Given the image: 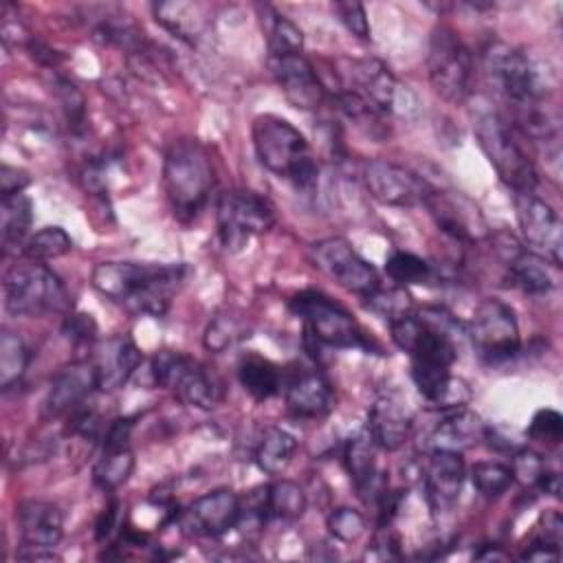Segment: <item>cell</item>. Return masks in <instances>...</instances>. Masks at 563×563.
<instances>
[{
  "label": "cell",
  "instance_id": "7",
  "mask_svg": "<svg viewBox=\"0 0 563 563\" xmlns=\"http://www.w3.org/2000/svg\"><path fill=\"white\" fill-rule=\"evenodd\" d=\"M152 376L156 385L172 391L185 405L211 409L222 400L220 378L205 363L185 352H156L152 358Z\"/></svg>",
  "mask_w": 563,
  "mask_h": 563
},
{
  "label": "cell",
  "instance_id": "48",
  "mask_svg": "<svg viewBox=\"0 0 563 563\" xmlns=\"http://www.w3.org/2000/svg\"><path fill=\"white\" fill-rule=\"evenodd\" d=\"M31 183L29 174L24 169L11 167V165H2L0 169V194L2 196H13V194H22V189Z\"/></svg>",
  "mask_w": 563,
  "mask_h": 563
},
{
  "label": "cell",
  "instance_id": "19",
  "mask_svg": "<svg viewBox=\"0 0 563 563\" xmlns=\"http://www.w3.org/2000/svg\"><path fill=\"white\" fill-rule=\"evenodd\" d=\"M240 512V497L229 488H218L194 499L183 515V523L198 537H222L238 526Z\"/></svg>",
  "mask_w": 563,
  "mask_h": 563
},
{
  "label": "cell",
  "instance_id": "9",
  "mask_svg": "<svg viewBox=\"0 0 563 563\" xmlns=\"http://www.w3.org/2000/svg\"><path fill=\"white\" fill-rule=\"evenodd\" d=\"M429 81L444 101L462 103L473 86V55L457 33L449 26H435L427 53Z\"/></svg>",
  "mask_w": 563,
  "mask_h": 563
},
{
  "label": "cell",
  "instance_id": "15",
  "mask_svg": "<svg viewBox=\"0 0 563 563\" xmlns=\"http://www.w3.org/2000/svg\"><path fill=\"white\" fill-rule=\"evenodd\" d=\"M422 205L429 209L438 229L453 240L477 242L490 233L477 205L455 189L431 187Z\"/></svg>",
  "mask_w": 563,
  "mask_h": 563
},
{
  "label": "cell",
  "instance_id": "47",
  "mask_svg": "<svg viewBox=\"0 0 563 563\" xmlns=\"http://www.w3.org/2000/svg\"><path fill=\"white\" fill-rule=\"evenodd\" d=\"M134 427V418H117L110 422L103 435V449H123L130 446V433Z\"/></svg>",
  "mask_w": 563,
  "mask_h": 563
},
{
  "label": "cell",
  "instance_id": "46",
  "mask_svg": "<svg viewBox=\"0 0 563 563\" xmlns=\"http://www.w3.org/2000/svg\"><path fill=\"white\" fill-rule=\"evenodd\" d=\"M68 431L73 435H81V438H88V440H95L99 438V431H101V418L97 416V411L92 409H86V407H77L68 413Z\"/></svg>",
  "mask_w": 563,
  "mask_h": 563
},
{
  "label": "cell",
  "instance_id": "38",
  "mask_svg": "<svg viewBox=\"0 0 563 563\" xmlns=\"http://www.w3.org/2000/svg\"><path fill=\"white\" fill-rule=\"evenodd\" d=\"M471 479L482 497L497 499L512 486L515 475H512V468L501 462L482 460L471 466Z\"/></svg>",
  "mask_w": 563,
  "mask_h": 563
},
{
  "label": "cell",
  "instance_id": "24",
  "mask_svg": "<svg viewBox=\"0 0 563 563\" xmlns=\"http://www.w3.org/2000/svg\"><path fill=\"white\" fill-rule=\"evenodd\" d=\"M286 407L295 418H323L332 409L330 383L319 372H299L286 385Z\"/></svg>",
  "mask_w": 563,
  "mask_h": 563
},
{
  "label": "cell",
  "instance_id": "10",
  "mask_svg": "<svg viewBox=\"0 0 563 563\" xmlns=\"http://www.w3.org/2000/svg\"><path fill=\"white\" fill-rule=\"evenodd\" d=\"M218 235L227 251L238 253L253 235L266 233L275 224V207L253 191L229 189L216 202Z\"/></svg>",
  "mask_w": 563,
  "mask_h": 563
},
{
  "label": "cell",
  "instance_id": "34",
  "mask_svg": "<svg viewBox=\"0 0 563 563\" xmlns=\"http://www.w3.org/2000/svg\"><path fill=\"white\" fill-rule=\"evenodd\" d=\"M268 493V517L279 521H297L308 506L306 493L297 482L279 479L266 488Z\"/></svg>",
  "mask_w": 563,
  "mask_h": 563
},
{
  "label": "cell",
  "instance_id": "40",
  "mask_svg": "<svg viewBox=\"0 0 563 563\" xmlns=\"http://www.w3.org/2000/svg\"><path fill=\"white\" fill-rule=\"evenodd\" d=\"M325 528H328V532H330L336 541L352 543V541H358V539L365 534L367 521H365L363 512H358L356 508L341 506V508H334V510L328 515Z\"/></svg>",
  "mask_w": 563,
  "mask_h": 563
},
{
  "label": "cell",
  "instance_id": "44",
  "mask_svg": "<svg viewBox=\"0 0 563 563\" xmlns=\"http://www.w3.org/2000/svg\"><path fill=\"white\" fill-rule=\"evenodd\" d=\"M510 468H512L515 479H519L523 486H537L543 471H545V464H543L541 455L523 449V451L515 453V460H512Z\"/></svg>",
  "mask_w": 563,
  "mask_h": 563
},
{
  "label": "cell",
  "instance_id": "45",
  "mask_svg": "<svg viewBox=\"0 0 563 563\" xmlns=\"http://www.w3.org/2000/svg\"><path fill=\"white\" fill-rule=\"evenodd\" d=\"M62 332L75 345H92L95 339H97V323H95V319L90 314L75 312V314L66 317Z\"/></svg>",
  "mask_w": 563,
  "mask_h": 563
},
{
  "label": "cell",
  "instance_id": "6",
  "mask_svg": "<svg viewBox=\"0 0 563 563\" xmlns=\"http://www.w3.org/2000/svg\"><path fill=\"white\" fill-rule=\"evenodd\" d=\"M4 308L13 317H42L66 308L59 277L40 262L13 264L2 277Z\"/></svg>",
  "mask_w": 563,
  "mask_h": 563
},
{
  "label": "cell",
  "instance_id": "5",
  "mask_svg": "<svg viewBox=\"0 0 563 563\" xmlns=\"http://www.w3.org/2000/svg\"><path fill=\"white\" fill-rule=\"evenodd\" d=\"M290 310L303 321L306 343L328 347L372 350V339L356 319L332 297L319 290H301L290 299Z\"/></svg>",
  "mask_w": 563,
  "mask_h": 563
},
{
  "label": "cell",
  "instance_id": "32",
  "mask_svg": "<svg viewBox=\"0 0 563 563\" xmlns=\"http://www.w3.org/2000/svg\"><path fill=\"white\" fill-rule=\"evenodd\" d=\"M134 471V453L130 446L123 449H103L101 457L92 468V479L103 490H117L130 479Z\"/></svg>",
  "mask_w": 563,
  "mask_h": 563
},
{
  "label": "cell",
  "instance_id": "13",
  "mask_svg": "<svg viewBox=\"0 0 563 563\" xmlns=\"http://www.w3.org/2000/svg\"><path fill=\"white\" fill-rule=\"evenodd\" d=\"M515 213L521 240L528 244V251L550 260L554 266H561L563 227L556 211L530 191L515 194Z\"/></svg>",
  "mask_w": 563,
  "mask_h": 563
},
{
  "label": "cell",
  "instance_id": "42",
  "mask_svg": "<svg viewBox=\"0 0 563 563\" xmlns=\"http://www.w3.org/2000/svg\"><path fill=\"white\" fill-rule=\"evenodd\" d=\"M55 88H57V97L62 101V108L66 112L68 125L75 132H79L84 128V123H86V101H84V95L68 79H57Z\"/></svg>",
  "mask_w": 563,
  "mask_h": 563
},
{
  "label": "cell",
  "instance_id": "35",
  "mask_svg": "<svg viewBox=\"0 0 563 563\" xmlns=\"http://www.w3.org/2000/svg\"><path fill=\"white\" fill-rule=\"evenodd\" d=\"M249 336V325H246V319L238 312H231V310H224V312H218L207 330H205V347L211 350V352H224L227 347L235 345L238 341L246 339Z\"/></svg>",
  "mask_w": 563,
  "mask_h": 563
},
{
  "label": "cell",
  "instance_id": "26",
  "mask_svg": "<svg viewBox=\"0 0 563 563\" xmlns=\"http://www.w3.org/2000/svg\"><path fill=\"white\" fill-rule=\"evenodd\" d=\"M367 431L372 433L378 449L396 451L405 444L411 431V418L391 398H378L367 413Z\"/></svg>",
  "mask_w": 563,
  "mask_h": 563
},
{
  "label": "cell",
  "instance_id": "23",
  "mask_svg": "<svg viewBox=\"0 0 563 563\" xmlns=\"http://www.w3.org/2000/svg\"><path fill=\"white\" fill-rule=\"evenodd\" d=\"M92 389H97L92 363L90 361L70 363L68 367L59 369V374L53 378L44 400V416L46 418L68 416L73 409L84 405V400L90 396Z\"/></svg>",
  "mask_w": 563,
  "mask_h": 563
},
{
  "label": "cell",
  "instance_id": "30",
  "mask_svg": "<svg viewBox=\"0 0 563 563\" xmlns=\"http://www.w3.org/2000/svg\"><path fill=\"white\" fill-rule=\"evenodd\" d=\"M295 451H297L295 435L279 427H271L266 429V433L262 435L255 449V464L260 466V471L268 475H279L292 462Z\"/></svg>",
  "mask_w": 563,
  "mask_h": 563
},
{
  "label": "cell",
  "instance_id": "36",
  "mask_svg": "<svg viewBox=\"0 0 563 563\" xmlns=\"http://www.w3.org/2000/svg\"><path fill=\"white\" fill-rule=\"evenodd\" d=\"M385 273L398 286L429 284L435 275L433 266L427 260H422L420 255L409 253V251H394L385 260Z\"/></svg>",
  "mask_w": 563,
  "mask_h": 563
},
{
  "label": "cell",
  "instance_id": "18",
  "mask_svg": "<svg viewBox=\"0 0 563 563\" xmlns=\"http://www.w3.org/2000/svg\"><path fill=\"white\" fill-rule=\"evenodd\" d=\"M341 88L358 95L378 114L387 117L396 106L398 84L389 68L378 59H350L341 70Z\"/></svg>",
  "mask_w": 563,
  "mask_h": 563
},
{
  "label": "cell",
  "instance_id": "27",
  "mask_svg": "<svg viewBox=\"0 0 563 563\" xmlns=\"http://www.w3.org/2000/svg\"><path fill=\"white\" fill-rule=\"evenodd\" d=\"M506 266H508V275L510 282L530 295H543L554 286L552 273L545 266V260L528 249H521L517 242L510 240L508 249H506Z\"/></svg>",
  "mask_w": 563,
  "mask_h": 563
},
{
  "label": "cell",
  "instance_id": "12",
  "mask_svg": "<svg viewBox=\"0 0 563 563\" xmlns=\"http://www.w3.org/2000/svg\"><path fill=\"white\" fill-rule=\"evenodd\" d=\"M310 262L341 288L361 297L380 286L376 268L363 260L343 238H323L314 242L310 246Z\"/></svg>",
  "mask_w": 563,
  "mask_h": 563
},
{
  "label": "cell",
  "instance_id": "28",
  "mask_svg": "<svg viewBox=\"0 0 563 563\" xmlns=\"http://www.w3.org/2000/svg\"><path fill=\"white\" fill-rule=\"evenodd\" d=\"M238 378L244 391L255 400H268L275 394H279L282 387L279 367L260 354H246L240 361Z\"/></svg>",
  "mask_w": 563,
  "mask_h": 563
},
{
  "label": "cell",
  "instance_id": "33",
  "mask_svg": "<svg viewBox=\"0 0 563 563\" xmlns=\"http://www.w3.org/2000/svg\"><path fill=\"white\" fill-rule=\"evenodd\" d=\"M29 367V350L18 332H0V387L7 391L24 376Z\"/></svg>",
  "mask_w": 563,
  "mask_h": 563
},
{
  "label": "cell",
  "instance_id": "43",
  "mask_svg": "<svg viewBox=\"0 0 563 563\" xmlns=\"http://www.w3.org/2000/svg\"><path fill=\"white\" fill-rule=\"evenodd\" d=\"M332 11L336 13L339 22L358 40H367L369 37V22H367V13L365 7L361 2L354 0H339L332 2Z\"/></svg>",
  "mask_w": 563,
  "mask_h": 563
},
{
  "label": "cell",
  "instance_id": "3",
  "mask_svg": "<svg viewBox=\"0 0 563 563\" xmlns=\"http://www.w3.org/2000/svg\"><path fill=\"white\" fill-rule=\"evenodd\" d=\"M163 185L180 220H189L202 209L213 187V167L196 139H180L169 145L163 161Z\"/></svg>",
  "mask_w": 563,
  "mask_h": 563
},
{
  "label": "cell",
  "instance_id": "37",
  "mask_svg": "<svg viewBox=\"0 0 563 563\" xmlns=\"http://www.w3.org/2000/svg\"><path fill=\"white\" fill-rule=\"evenodd\" d=\"M70 249L73 240L62 227H44L29 235V240L22 246V253L31 262H48L70 253Z\"/></svg>",
  "mask_w": 563,
  "mask_h": 563
},
{
  "label": "cell",
  "instance_id": "4",
  "mask_svg": "<svg viewBox=\"0 0 563 563\" xmlns=\"http://www.w3.org/2000/svg\"><path fill=\"white\" fill-rule=\"evenodd\" d=\"M473 132L479 150L515 194L534 191L539 176L534 163L528 158L504 117L490 108H477L473 112Z\"/></svg>",
  "mask_w": 563,
  "mask_h": 563
},
{
  "label": "cell",
  "instance_id": "16",
  "mask_svg": "<svg viewBox=\"0 0 563 563\" xmlns=\"http://www.w3.org/2000/svg\"><path fill=\"white\" fill-rule=\"evenodd\" d=\"M268 66L290 106L306 112L319 110L323 106L328 90L319 79L314 66L301 53L268 57Z\"/></svg>",
  "mask_w": 563,
  "mask_h": 563
},
{
  "label": "cell",
  "instance_id": "14",
  "mask_svg": "<svg viewBox=\"0 0 563 563\" xmlns=\"http://www.w3.org/2000/svg\"><path fill=\"white\" fill-rule=\"evenodd\" d=\"M363 180L369 196L387 207L422 205L431 189V185L416 172L383 158H374L365 163Z\"/></svg>",
  "mask_w": 563,
  "mask_h": 563
},
{
  "label": "cell",
  "instance_id": "21",
  "mask_svg": "<svg viewBox=\"0 0 563 563\" xmlns=\"http://www.w3.org/2000/svg\"><path fill=\"white\" fill-rule=\"evenodd\" d=\"M376 449H378V444L374 442L367 427H363L347 440L345 451H343L345 471H347L358 497L365 504H378V499L387 493L385 477L376 466Z\"/></svg>",
  "mask_w": 563,
  "mask_h": 563
},
{
  "label": "cell",
  "instance_id": "17",
  "mask_svg": "<svg viewBox=\"0 0 563 563\" xmlns=\"http://www.w3.org/2000/svg\"><path fill=\"white\" fill-rule=\"evenodd\" d=\"M466 466L462 453L431 451L422 466V488L433 515L451 512L462 495Z\"/></svg>",
  "mask_w": 563,
  "mask_h": 563
},
{
  "label": "cell",
  "instance_id": "29",
  "mask_svg": "<svg viewBox=\"0 0 563 563\" xmlns=\"http://www.w3.org/2000/svg\"><path fill=\"white\" fill-rule=\"evenodd\" d=\"M33 222V202L24 194L2 196L0 202V233L2 246L9 253L11 246H24Z\"/></svg>",
  "mask_w": 563,
  "mask_h": 563
},
{
  "label": "cell",
  "instance_id": "8",
  "mask_svg": "<svg viewBox=\"0 0 563 563\" xmlns=\"http://www.w3.org/2000/svg\"><path fill=\"white\" fill-rule=\"evenodd\" d=\"M484 68L493 88L515 112L541 103L543 88L539 75L519 48L506 42H490L484 51Z\"/></svg>",
  "mask_w": 563,
  "mask_h": 563
},
{
  "label": "cell",
  "instance_id": "20",
  "mask_svg": "<svg viewBox=\"0 0 563 563\" xmlns=\"http://www.w3.org/2000/svg\"><path fill=\"white\" fill-rule=\"evenodd\" d=\"M143 354L128 336H110L92 345L90 363L95 367L97 389L114 391L123 387L141 365Z\"/></svg>",
  "mask_w": 563,
  "mask_h": 563
},
{
  "label": "cell",
  "instance_id": "51",
  "mask_svg": "<svg viewBox=\"0 0 563 563\" xmlns=\"http://www.w3.org/2000/svg\"><path fill=\"white\" fill-rule=\"evenodd\" d=\"M477 561H508V552H504L499 545H482L479 552L473 554Z\"/></svg>",
  "mask_w": 563,
  "mask_h": 563
},
{
  "label": "cell",
  "instance_id": "1",
  "mask_svg": "<svg viewBox=\"0 0 563 563\" xmlns=\"http://www.w3.org/2000/svg\"><path fill=\"white\" fill-rule=\"evenodd\" d=\"M185 277L183 264L101 262L92 268V286L130 312L163 317Z\"/></svg>",
  "mask_w": 563,
  "mask_h": 563
},
{
  "label": "cell",
  "instance_id": "50",
  "mask_svg": "<svg viewBox=\"0 0 563 563\" xmlns=\"http://www.w3.org/2000/svg\"><path fill=\"white\" fill-rule=\"evenodd\" d=\"M117 519H119V501H112L103 508V512L99 515V519L95 523V539L106 541L112 534V530L117 526Z\"/></svg>",
  "mask_w": 563,
  "mask_h": 563
},
{
  "label": "cell",
  "instance_id": "2",
  "mask_svg": "<svg viewBox=\"0 0 563 563\" xmlns=\"http://www.w3.org/2000/svg\"><path fill=\"white\" fill-rule=\"evenodd\" d=\"M251 139L257 161L268 172L303 191L317 185V161L306 136L292 123L277 114H260L253 119Z\"/></svg>",
  "mask_w": 563,
  "mask_h": 563
},
{
  "label": "cell",
  "instance_id": "11",
  "mask_svg": "<svg viewBox=\"0 0 563 563\" xmlns=\"http://www.w3.org/2000/svg\"><path fill=\"white\" fill-rule=\"evenodd\" d=\"M468 334L482 361L497 365L519 352V325L508 303L499 299L482 301L471 319Z\"/></svg>",
  "mask_w": 563,
  "mask_h": 563
},
{
  "label": "cell",
  "instance_id": "25",
  "mask_svg": "<svg viewBox=\"0 0 563 563\" xmlns=\"http://www.w3.org/2000/svg\"><path fill=\"white\" fill-rule=\"evenodd\" d=\"M486 435V424L482 418L466 409H453L446 411V416L435 424V429L429 435V449L431 451H455L462 453L464 449L477 444Z\"/></svg>",
  "mask_w": 563,
  "mask_h": 563
},
{
  "label": "cell",
  "instance_id": "39",
  "mask_svg": "<svg viewBox=\"0 0 563 563\" xmlns=\"http://www.w3.org/2000/svg\"><path fill=\"white\" fill-rule=\"evenodd\" d=\"M363 299H365V303H367L376 314L385 317L387 323L394 321V319H400V317H405V314H409V312H413V310H411V306H413L411 295L405 290V286H398V284H396V286H389V288L378 286L376 290H372V292L365 295Z\"/></svg>",
  "mask_w": 563,
  "mask_h": 563
},
{
  "label": "cell",
  "instance_id": "41",
  "mask_svg": "<svg viewBox=\"0 0 563 563\" xmlns=\"http://www.w3.org/2000/svg\"><path fill=\"white\" fill-rule=\"evenodd\" d=\"M526 433L530 440L545 442V444H559L563 438V418L556 409H539V411H534Z\"/></svg>",
  "mask_w": 563,
  "mask_h": 563
},
{
  "label": "cell",
  "instance_id": "31",
  "mask_svg": "<svg viewBox=\"0 0 563 563\" xmlns=\"http://www.w3.org/2000/svg\"><path fill=\"white\" fill-rule=\"evenodd\" d=\"M262 24H264V35H266V44H268V57H284V55L301 53L303 33L292 20L279 15L273 9H266Z\"/></svg>",
  "mask_w": 563,
  "mask_h": 563
},
{
  "label": "cell",
  "instance_id": "22",
  "mask_svg": "<svg viewBox=\"0 0 563 563\" xmlns=\"http://www.w3.org/2000/svg\"><path fill=\"white\" fill-rule=\"evenodd\" d=\"M22 548L24 550H53L64 534L62 510L42 499H26L15 510Z\"/></svg>",
  "mask_w": 563,
  "mask_h": 563
},
{
  "label": "cell",
  "instance_id": "49",
  "mask_svg": "<svg viewBox=\"0 0 563 563\" xmlns=\"http://www.w3.org/2000/svg\"><path fill=\"white\" fill-rule=\"evenodd\" d=\"M561 552H559V543H550L543 539H534L530 543V548L521 554V561H559Z\"/></svg>",
  "mask_w": 563,
  "mask_h": 563
}]
</instances>
